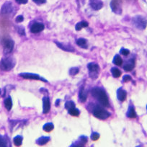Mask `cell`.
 <instances>
[{"instance_id":"1","label":"cell","mask_w":147,"mask_h":147,"mask_svg":"<svg viewBox=\"0 0 147 147\" xmlns=\"http://www.w3.org/2000/svg\"><path fill=\"white\" fill-rule=\"evenodd\" d=\"M91 93H92V96L98 100L100 105L105 106V107H108V97H107L105 91L104 89L100 87H95L92 89Z\"/></svg>"},{"instance_id":"2","label":"cell","mask_w":147,"mask_h":147,"mask_svg":"<svg viewBox=\"0 0 147 147\" xmlns=\"http://www.w3.org/2000/svg\"><path fill=\"white\" fill-rule=\"evenodd\" d=\"M16 64V61L12 57H4L0 61V69L7 71L12 69Z\"/></svg>"},{"instance_id":"3","label":"cell","mask_w":147,"mask_h":147,"mask_svg":"<svg viewBox=\"0 0 147 147\" xmlns=\"http://www.w3.org/2000/svg\"><path fill=\"white\" fill-rule=\"evenodd\" d=\"M93 114L95 117L101 120H105L110 116V113L100 105H96L94 107Z\"/></svg>"},{"instance_id":"4","label":"cell","mask_w":147,"mask_h":147,"mask_svg":"<svg viewBox=\"0 0 147 147\" xmlns=\"http://www.w3.org/2000/svg\"><path fill=\"white\" fill-rule=\"evenodd\" d=\"M132 21L134 26L139 30H144L146 28L147 20L144 17L138 15V16L134 17Z\"/></svg>"},{"instance_id":"5","label":"cell","mask_w":147,"mask_h":147,"mask_svg":"<svg viewBox=\"0 0 147 147\" xmlns=\"http://www.w3.org/2000/svg\"><path fill=\"white\" fill-rule=\"evenodd\" d=\"M87 68L89 69V77L92 79H96L100 72V67L98 64L95 63H89L87 65Z\"/></svg>"},{"instance_id":"6","label":"cell","mask_w":147,"mask_h":147,"mask_svg":"<svg viewBox=\"0 0 147 147\" xmlns=\"http://www.w3.org/2000/svg\"><path fill=\"white\" fill-rule=\"evenodd\" d=\"M110 7L113 12L117 15H120L122 13L121 1L120 0H112L110 2Z\"/></svg>"},{"instance_id":"7","label":"cell","mask_w":147,"mask_h":147,"mask_svg":"<svg viewBox=\"0 0 147 147\" xmlns=\"http://www.w3.org/2000/svg\"><path fill=\"white\" fill-rule=\"evenodd\" d=\"M14 46H15V43L12 39H5L4 41V53L5 54H8L14 48Z\"/></svg>"},{"instance_id":"8","label":"cell","mask_w":147,"mask_h":147,"mask_svg":"<svg viewBox=\"0 0 147 147\" xmlns=\"http://www.w3.org/2000/svg\"><path fill=\"white\" fill-rule=\"evenodd\" d=\"M14 11V6L12 2H7L2 6V9H1V13L2 15H9Z\"/></svg>"},{"instance_id":"9","label":"cell","mask_w":147,"mask_h":147,"mask_svg":"<svg viewBox=\"0 0 147 147\" xmlns=\"http://www.w3.org/2000/svg\"><path fill=\"white\" fill-rule=\"evenodd\" d=\"M19 76L25 78V79H36V80H38V79H41L43 82H46V80H44L43 79L40 77V76L36 74H33V73H22V74H19Z\"/></svg>"},{"instance_id":"10","label":"cell","mask_w":147,"mask_h":147,"mask_svg":"<svg viewBox=\"0 0 147 147\" xmlns=\"http://www.w3.org/2000/svg\"><path fill=\"white\" fill-rule=\"evenodd\" d=\"M56 44L58 46V48H60L61 49L64 50L65 51H68V52H73L75 51V48L69 44H67V43H59V42L55 41Z\"/></svg>"},{"instance_id":"11","label":"cell","mask_w":147,"mask_h":147,"mask_svg":"<svg viewBox=\"0 0 147 147\" xmlns=\"http://www.w3.org/2000/svg\"><path fill=\"white\" fill-rule=\"evenodd\" d=\"M44 29V26L43 24L39 23V22H36V23L33 24L30 28V31L33 33H38L41 32Z\"/></svg>"},{"instance_id":"12","label":"cell","mask_w":147,"mask_h":147,"mask_svg":"<svg viewBox=\"0 0 147 147\" xmlns=\"http://www.w3.org/2000/svg\"><path fill=\"white\" fill-rule=\"evenodd\" d=\"M89 5L95 10H99L103 7V3L101 0H90Z\"/></svg>"},{"instance_id":"13","label":"cell","mask_w":147,"mask_h":147,"mask_svg":"<svg viewBox=\"0 0 147 147\" xmlns=\"http://www.w3.org/2000/svg\"><path fill=\"white\" fill-rule=\"evenodd\" d=\"M50 101H49L48 97H44L43 99V113L46 114L49 112L50 110Z\"/></svg>"},{"instance_id":"14","label":"cell","mask_w":147,"mask_h":147,"mask_svg":"<svg viewBox=\"0 0 147 147\" xmlns=\"http://www.w3.org/2000/svg\"><path fill=\"white\" fill-rule=\"evenodd\" d=\"M126 92L125 90L122 89V88H120V89H117V97L120 101L123 102L126 100Z\"/></svg>"},{"instance_id":"15","label":"cell","mask_w":147,"mask_h":147,"mask_svg":"<svg viewBox=\"0 0 147 147\" xmlns=\"http://www.w3.org/2000/svg\"><path fill=\"white\" fill-rule=\"evenodd\" d=\"M134 66H135V61L134 59H131L126 63L125 65L124 66V69L126 71H131Z\"/></svg>"},{"instance_id":"16","label":"cell","mask_w":147,"mask_h":147,"mask_svg":"<svg viewBox=\"0 0 147 147\" xmlns=\"http://www.w3.org/2000/svg\"><path fill=\"white\" fill-rule=\"evenodd\" d=\"M87 137L82 136L79 137V141L71 145V146H85V143H87Z\"/></svg>"},{"instance_id":"17","label":"cell","mask_w":147,"mask_h":147,"mask_svg":"<svg viewBox=\"0 0 147 147\" xmlns=\"http://www.w3.org/2000/svg\"><path fill=\"white\" fill-rule=\"evenodd\" d=\"M79 97L80 101L82 102V103L86 101L87 97V92L85 91V89H84V87H82L80 89V90H79Z\"/></svg>"},{"instance_id":"18","label":"cell","mask_w":147,"mask_h":147,"mask_svg":"<svg viewBox=\"0 0 147 147\" xmlns=\"http://www.w3.org/2000/svg\"><path fill=\"white\" fill-rule=\"evenodd\" d=\"M126 115L128 117L130 118H134V117H136V113L135 111V109L133 105H130L128 107V112L126 113Z\"/></svg>"},{"instance_id":"19","label":"cell","mask_w":147,"mask_h":147,"mask_svg":"<svg viewBox=\"0 0 147 147\" xmlns=\"http://www.w3.org/2000/svg\"><path fill=\"white\" fill-rule=\"evenodd\" d=\"M50 141V137L48 136H42L40 138H39L36 141V143H37L38 145H44V144H47L48 141Z\"/></svg>"},{"instance_id":"20","label":"cell","mask_w":147,"mask_h":147,"mask_svg":"<svg viewBox=\"0 0 147 147\" xmlns=\"http://www.w3.org/2000/svg\"><path fill=\"white\" fill-rule=\"evenodd\" d=\"M5 107L7 108V110H10L12 109V100L11 97H8L7 98H6L5 100Z\"/></svg>"},{"instance_id":"21","label":"cell","mask_w":147,"mask_h":147,"mask_svg":"<svg viewBox=\"0 0 147 147\" xmlns=\"http://www.w3.org/2000/svg\"><path fill=\"white\" fill-rule=\"evenodd\" d=\"M87 26H88L87 22H86V21H82V22H79L77 24L76 26H75V28H76V30H77V31H79V30H82L83 28L87 27Z\"/></svg>"},{"instance_id":"22","label":"cell","mask_w":147,"mask_h":147,"mask_svg":"<svg viewBox=\"0 0 147 147\" xmlns=\"http://www.w3.org/2000/svg\"><path fill=\"white\" fill-rule=\"evenodd\" d=\"M77 44L80 47L87 48V41L85 38H79L77 40Z\"/></svg>"},{"instance_id":"23","label":"cell","mask_w":147,"mask_h":147,"mask_svg":"<svg viewBox=\"0 0 147 147\" xmlns=\"http://www.w3.org/2000/svg\"><path fill=\"white\" fill-rule=\"evenodd\" d=\"M113 64L117 66H120L123 64V60L119 55H115L113 58Z\"/></svg>"},{"instance_id":"24","label":"cell","mask_w":147,"mask_h":147,"mask_svg":"<svg viewBox=\"0 0 147 147\" xmlns=\"http://www.w3.org/2000/svg\"><path fill=\"white\" fill-rule=\"evenodd\" d=\"M111 73L112 75H113V76L115 78L119 77L121 75V71H120L117 68H115V67L111 68Z\"/></svg>"},{"instance_id":"25","label":"cell","mask_w":147,"mask_h":147,"mask_svg":"<svg viewBox=\"0 0 147 147\" xmlns=\"http://www.w3.org/2000/svg\"><path fill=\"white\" fill-rule=\"evenodd\" d=\"M54 126L53 125V124H51V123H48V124H45L43 127V129L46 132H49V131H51L53 129H54Z\"/></svg>"},{"instance_id":"26","label":"cell","mask_w":147,"mask_h":147,"mask_svg":"<svg viewBox=\"0 0 147 147\" xmlns=\"http://www.w3.org/2000/svg\"><path fill=\"white\" fill-rule=\"evenodd\" d=\"M68 112L71 115L73 116H78L79 115V110H78L77 108H76L75 107H72V108L71 109H68Z\"/></svg>"},{"instance_id":"27","label":"cell","mask_w":147,"mask_h":147,"mask_svg":"<svg viewBox=\"0 0 147 147\" xmlns=\"http://www.w3.org/2000/svg\"><path fill=\"white\" fill-rule=\"evenodd\" d=\"M22 142V137L20 136H17L14 138V144L16 146H20Z\"/></svg>"},{"instance_id":"28","label":"cell","mask_w":147,"mask_h":147,"mask_svg":"<svg viewBox=\"0 0 147 147\" xmlns=\"http://www.w3.org/2000/svg\"><path fill=\"white\" fill-rule=\"evenodd\" d=\"M75 107V103H74L73 101H68L65 104V107L68 110V109H71L72 107Z\"/></svg>"},{"instance_id":"29","label":"cell","mask_w":147,"mask_h":147,"mask_svg":"<svg viewBox=\"0 0 147 147\" xmlns=\"http://www.w3.org/2000/svg\"><path fill=\"white\" fill-rule=\"evenodd\" d=\"M78 73H79V68H77V67L71 68V69L69 70V75H71V76H75V75H77Z\"/></svg>"},{"instance_id":"30","label":"cell","mask_w":147,"mask_h":147,"mask_svg":"<svg viewBox=\"0 0 147 147\" xmlns=\"http://www.w3.org/2000/svg\"><path fill=\"white\" fill-rule=\"evenodd\" d=\"M7 142L6 139L4 138V136L0 135V146H7Z\"/></svg>"},{"instance_id":"31","label":"cell","mask_w":147,"mask_h":147,"mask_svg":"<svg viewBox=\"0 0 147 147\" xmlns=\"http://www.w3.org/2000/svg\"><path fill=\"white\" fill-rule=\"evenodd\" d=\"M99 138H100V134L97 132H93L91 135V138H92V141H96Z\"/></svg>"},{"instance_id":"32","label":"cell","mask_w":147,"mask_h":147,"mask_svg":"<svg viewBox=\"0 0 147 147\" xmlns=\"http://www.w3.org/2000/svg\"><path fill=\"white\" fill-rule=\"evenodd\" d=\"M120 54H123V55H124V56H128V54H130L129 50H128V49L124 48H123L120 49Z\"/></svg>"},{"instance_id":"33","label":"cell","mask_w":147,"mask_h":147,"mask_svg":"<svg viewBox=\"0 0 147 147\" xmlns=\"http://www.w3.org/2000/svg\"><path fill=\"white\" fill-rule=\"evenodd\" d=\"M18 33H19V35H21V36H25L26 35V33H25V29L23 28L22 27H19L18 28Z\"/></svg>"},{"instance_id":"34","label":"cell","mask_w":147,"mask_h":147,"mask_svg":"<svg viewBox=\"0 0 147 147\" xmlns=\"http://www.w3.org/2000/svg\"><path fill=\"white\" fill-rule=\"evenodd\" d=\"M33 1L37 5H43L46 2V0H33Z\"/></svg>"},{"instance_id":"35","label":"cell","mask_w":147,"mask_h":147,"mask_svg":"<svg viewBox=\"0 0 147 147\" xmlns=\"http://www.w3.org/2000/svg\"><path fill=\"white\" fill-rule=\"evenodd\" d=\"M123 80L124 82H128V81L131 80V77L129 76V75H125V76L123 77Z\"/></svg>"},{"instance_id":"36","label":"cell","mask_w":147,"mask_h":147,"mask_svg":"<svg viewBox=\"0 0 147 147\" xmlns=\"http://www.w3.org/2000/svg\"><path fill=\"white\" fill-rule=\"evenodd\" d=\"M24 18H23V16L22 15H19V16H17L16 17V22H22V21H23Z\"/></svg>"},{"instance_id":"37","label":"cell","mask_w":147,"mask_h":147,"mask_svg":"<svg viewBox=\"0 0 147 147\" xmlns=\"http://www.w3.org/2000/svg\"><path fill=\"white\" fill-rule=\"evenodd\" d=\"M17 3L19 4V5H25V4L28 3V0H15Z\"/></svg>"},{"instance_id":"38","label":"cell","mask_w":147,"mask_h":147,"mask_svg":"<svg viewBox=\"0 0 147 147\" xmlns=\"http://www.w3.org/2000/svg\"><path fill=\"white\" fill-rule=\"evenodd\" d=\"M60 100H57L56 101V106H58V103H59Z\"/></svg>"},{"instance_id":"39","label":"cell","mask_w":147,"mask_h":147,"mask_svg":"<svg viewBox=\"0 0 147 147\" xmlns=\"http://www.w3.org/2000/svg\"><path fill=\"white\" fill-rule=\"evenodd\" d=\"M146 110H147V105H146Z\"/></svg>"}]
</instances>
